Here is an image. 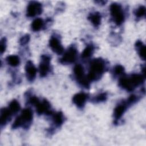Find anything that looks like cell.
Instances as JSON below:
<instances>
[{"label":"cell","instance_id":"6da1fadb","mask_svg":"<svg viewBox=\"0 0 146 146\" xmlns=\"http://www.w3.org/2000/svg\"><path fill=\"white\" fill-rule=\"evenodd\" d=\"M107 70V63L104 59L102 58L93 59L90 62L87 78L90 82L98 81Z\"/></svg>","mask_w":146,"mask_h":146},{"label":"cell","instance_id":"7a4b0ae2","mask_svg":"<svg viewBox=\"0 0 146 146\" xmlns=\"http://www.w3.org/2000/svg\"><path fill=\"white\" fill-rule=\"evenodd\" d=\"M145 76L142 74H125L119 78V86L128 92L133 91L136 88L142 85L145 81Z\"/></svg>","mask_w":146,"mask_h":146},{"label":"cell","instance_id":"3957f363","mask_svg":"<svg viewBox=\"0 0 146 146\" xmlns=\"http://www.w3.org/2000/svg\"><path fill=\"white\" fill-rule=\"evenodd\" d=\"M26 100L27 103L35 106L36 112L38 115H51L53 111L51 110V106L50 102L46 99L42 100L35 95H33L30 93L27 92Z\"/></svg>","mask_w":146,"mask_h":146},{"label":"cell","instance_id":"277c9868","mask_svg":"<svg viewBox=\"0 0 146 146\" xmlns=\"http://www.w3.org/2000/svg\"><path fill=\"white\" fill-rule=\"evenodd\" d=\"M140 99V97L137 95L132 94L130 95L126 100H123L117 104L114 108L113 117L114 119V124H116L122 117L123 114L128 108L135 104Z\"/></svg>","mask_w":146,"mask_h":146},{"label":"cell","instance_id":"5b68a950","mask_svg":"<svg viewBox=\"0 0 146 146\" xmlns=\"http://www.w3.org/2000/svg\"><path fill=\"white\" fill-rule=\"evenodd\" d=\"M33 119V112L31 108L26 107L23 109L21 114L16 117L13 122L11 128L12 129H17L22 127L27 129L31 125Z\"/></svg>","mask_w":146,"mask_h":146},{"label":"cell","instance_id":"8992f818","mask_svg":"<svg viewBox=\"0 0 146 146\" xmlns=\"http://www.w3.org/2000/svg\"><path fill=\"white\" fill-rule=\"evenodd\" d=\"M110 15L113 23L116 26H120L125 20V14L121 5L116 2H113L110 6Z\"/></svg>","mask_w":146,"mask_h":146},{"label":"cell","instance_id":"52a82bcc","mask_svg":"<svg viewBox=\"0 0 146 146\" xmlns=\"http://www.w3.org/2000/svg\"><path fill=\"white\" fill-rule=\"evenodd\" d=\"M74 75L76 81L81 86L85 88L88 89L90 87V81L88 80L87 76L85 75L84 69L80 64H76L73 69Z\"/></svg>","mask_w":146,"mask_h":146},{"label":"cell","instance_id":"ba28073f","mask_svg":"<svg viewBox=\"0 0 146 146\" xmlns=\"http://www.w3.org/2000/svg\"><path fill=\"white\" fill-rule=\"evenodd\" d=\"M78 50L76 47L73 44L70 46L68 49L64 51L63 55L59 59V62L62 64H70L74 63L78 58Z\"/></svg>","mask_w":146,"mask_h":146},{"label":"cell","instance_id":"9c48e42d","mask_svg":"<svg viewBox=\"0 0 146 146\" xmlns=\"http://www.w3.org/2000/svg\"><path fill=\"white\" fill-rule=\"evenodd\" d=\"M51 70V56L48 54L42 55L39 65L40 76L42 78L46 76L50 72Z\"/></svg>","mask_w":146,"mask_h":146},{"label":"cell","instance_id":"30bf717a","mask_svg":"<svg viewBox=\"0 0 146 146\" xmlns=\"http://www.w3.org/2000/svg\"><path fill=\"white\" fill-rule=\"evenodd\" d=\"M49 46L52 51L58 55H60L64 51L61 44L60 36L56 34H54L51 36L49 40Z\"/></svg>","mask_w":146,"mask_h":146},{"label":"cell","instance_id":"8fae6325","mask_svg":"<svg viewBox=\"0 0 146 146\" xmlns=\"http://www.w3.org/2000/svg\"><path fill=\"white\" fill-rule=\"evenodd\" d=\"M42 5L37 1H30L26 9V16L27 17H34L42 13Z\"/></svg>","mask_w":146,"mask_h":146},{"label":"cell","instance_id":"7c38bea8","mask_svg":"<svg viewBox=\"0 0 146 146\" xmlns=\"http://www.w3.org/2000/svg\"><path fill=\"white\" fill-rule=\"evenodd\" d=\"M89 98V95L83 92H80L75 94L72 98V102L76 106L79 108L82 109Z\"/></svg>","mask_w":146,"mask_h":146},{"label":"cell","instance_id":"4fadbf2b","mask_svg":"<svg viewBox=\"0 0 146 146\" xmlns=\"http://www.w3.org/2000/svg\"><path fill=\"white\" fill-rule=\"evenodd\" d=\"M25 74L27 79L29 82H33L35 79L37 69L31 60H28L25 64Z\"/></svg>","mask_w":146,"mask_h":146},{"label":"cell","instance_id":"5bb4252c","mask_svg":"<svg viewBox=\"0 0 146 146\" xmlns=\"http://www.w3.org/2000/svg\"><path fill=\"white\" fill-rule=\"evenodd\" d=\"M51 116L53 128H57L60 127L64 122V116L63 112L61 111L53 112Z\"/></svg>","mask_w":146,"mask_h":146},{"label":"cell","instance_id":"9a60e30c","mask_svg":"<svg viewBox=\"0 0 146 146\" xmlns=\"http://www.w3.org/2000/svg\"><path fill=\"white\" fill-rule=\"evenodd\" d=\"M13 115H14L11 113V112L7 107H4L1 108L0 112L1 127H3V126L6 125L8 123V122L11 120V117Z\"/></svg>","mask_w":146,"mask_h":146},{"label":"cell","instance_id":"2e32d148","mask_svg":"<svg viewBox=\"0 0 146 146\" xmlns=\"http://www.w3.org/2000/svg\"><path fill=\"white\" fill-rule=\"evenodd\" d=\"M88 19L91 22L95 27H98L101 23L102 15L98 11L92 12L89 14Z\"/></svg>","mask_w":146,"mask_h":146},{"label":"cell","instance_id":"e0dca14e","mask_svg":"<svg viewBox=\"0 0 146 146\" xmlns=\"http://www.w3.org/2000/svg\"><path fill=\"white\" fill-rule=\"evenodd\" d=\"M135 48L140 58L143 60H145V46L141 40H137L135 43Z\"/></svg>","mask_w":146,"mask_h":146},{"label":"cell","instance_id":"ac0fdd59","mask_svg":"<svg viewBox=\"0 0 146 146\" xmlns=\"http://www.w3.org/2000/svg\"><path fill=\"white\" fill-rule=\"evenodd\" d=\"M44 26V22L40 18H36L31 22V28L33 31L36 32L41 30Z\"/></svg>","mask_w":146,"mask_h":146},{"label":"cell","instance_id":"d6986e66","mask_svg":"<svg viewBox=\"0 0 146 146\" xmlns=\"http://www.w3.org/2000/svg\"><path fill=\"white\" fill-rule=\"evenodd\" d=\"M94 50H95V46L92 43L88 44L82 53V55H81L82 58L83 59H89L94 54Z\"/></svg>","mask_w":146,"mask_h":146},{"label":"cell","instance_id":"ffe728a7","mask_svg":"<svg viewBox=\"0 0 146 146\" xmlns=\"http://www.w3.org/2000/svg\"><path fill=\"white\" fill-rule=\"evenodd\" d=\"M6 61L9 66L13 67L18 66L21 62L19 57L16 55H11L7 56L6 58Z\"/></svg>","mask_w":146,"mask_h":146},{"label":"cell","instance_id":"44dd1931","mask_svg":"<svg viewBox=\"0 0 146 146\" xmlns=\"http://www.w3.org/2000/svg\"><path fill=\"white\" fill-rule=\"evenodd\" d=\"M112 74L114 78H120L125 75L124 67L120 64L116 65L112 70Z\"/></svg>","mask_w":146,"mask_h":146},{"label":"cell","instance_id":"7402d4cb","mask_svg":"<svg viewBox=\"0 0 146 146\" xmlns=\"http://www.w3.org/2000/svg\"><path fill=\"white\" fill-rule=\"evenodd\" d=\"M7 108L13 115H15L20 110L21 106L19 103L16 99H13L10 102Z\"/></svg>","mask_w":146,"mask_h":146},{"label":"cell","instance_id":"603a6c76","mask_svg":"<svg viewBox=\"0 0 146 146\" xmlns=\"http://www.w3.org/2000/svg\"><path fill=\"white\" fill-rule=\"evenodd\" d=\"M107 92H102L97 95L94 96L91 99V102H93L94 103H102L104 101H106L107 99Z\"/></svg>","mask_w":146,"mask_h":146},{"label":"cell","instance_id":"cb8c5ba5","mask_svg":"<svg viewBox=\"0 0 146 146\" xmlns=\"http://www.w3.org/2000/svg\"><path fill=\"white\" fill-rule=\"evenodd\" d=\"M134 15L137 19H141L145 17L146 13V9L144 6L141 5L136 9L134 11Z\"/></svg>","mask_w":146,"mask_h":146},{"label":"cell","instance_id":"d4e9b609","mask_svg":"<svg viewBox=\"0 0 146 146\" xmlns=\"http://www.w3.org/2000/svg\"><path fill=\"white\" fill-rule=\"evenodd\" d=\"M30 39V35H29V34H25V35L22 36L20 38V39H19V44H20L21 46L26 45V44H27V43L29 42Z\"/></svg>","mask_w":146,"mask_h":146},{"label":"cell","instance_id":"484cf974","mask_svg":"<svg viewBox=\"0 0 146 146\" xmlns=\"http://www.w3.org/2000/svg\"><path fill=\"white\" fill-rule=\"evenodd\" d=\"M6 39L5 37L1 38L0 41V51L1 54H2L6 50Z\"/></svg>","mask_w":146,"mask_h":146}]
</instances>
